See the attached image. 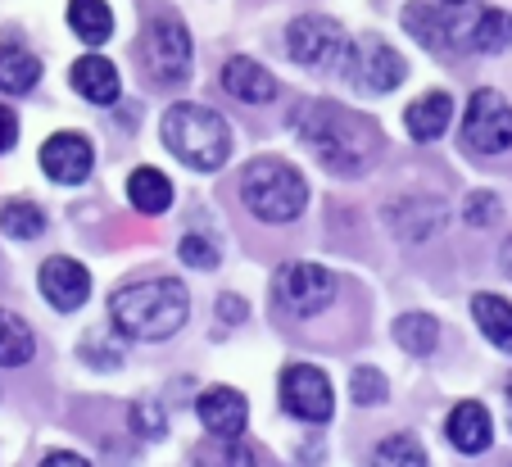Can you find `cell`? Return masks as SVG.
<instances>
[{"instance_id":"6da1fadb","label":"cell","mask_w":512,"mask_h":467,"mask_svg":"<svg viewBox=\"0 0 512 467\" xmlns=\"http://www.w3.org/2000/svg\"><path fill=\"white\" fill-rule=\"evenodd\" d=\"M290 123L300 127V137L309 141L313 155L340 177H358L381 150L377 127H372L368 118H358L336 105H322V100L300 105V114H290Z\"/></svg>"},{"instance_id":"ba28073f","label":"cell","mask_w":512,"mask_h":467,"mask_svg":"<svg viewBox=\"0 0 512 467\" xmlns=\"http://www.w3.org/2000/svg\"><path fill=\"white\" fill-rule=\"evenodd\" d=\"M286 50L295 55V64H304V69H340L345 64V32L336 28L331 19H322V14H304V19L290 23V37H286Z\"/></svg>"},{"instance_id":"3957f363","label":"cell","mask_w":512,"mask_h":467,"mask_svg":"<svg viewBox=\"0 0 512 467\" xmlns=\"http://www.w3.org/2000/svg\"><path fill=\"white\" fill-rule=\"evenodd\" d=\"M159 137L195 173H218L232 155V127L223 123V114L204 105H168Z\"/></svg>"},{"instance_id":"d6a6232c","label":"cell","mask_w":512,"mask_h":467,"mask_svg":"<svg viewBox=\"0 0 512 467\" xmlns=\"http://www.w3.org/2000/svg\"><path fill=\"white\" fill-rule=\"evenodd\" d=\"M218 318H227L236 327V322H245V300H236V295H223L218 300Z\"/></svg>"},{"instance_id":"836d02e7","label":"cell","mask_w":512,"mask_h":467,"mask_svg":"<svg viewBox=\"0 0 512 467\" xmlns=\"http://www.w3.org/2000/svg\"><path fill=\"white\" fill-rule=\"evenodd\" d=\"M46 463H78V467H87V463H82V454H64V449H55V454H46Z\"/></svg>"},{"instance_id":"f1b7e54d","label":"cell","mask_w":512,"mask_h":467,"mask_svg":"<svg viewBox=\"0 0 512 467\" xmlns=\"http://www.w3.org/2000/svg\"><path fill=\"white\" fill-rule=\"evenodd\" d=\"M182 263H191V268H204V273H209V268H218V250H213V241L209 236H182Z\"/></svg>"},{"instance_id":"83f0119b","label":"cell","mask_w":512,"mask_h":467,"mask_svg":"<svg viewBox=\"0 0 512 467\" xmlns=\"http://www.w3.org/2000/svg\"><path fill=\"white\" fill-rule=\"evenodd\" d=\"M349 390H354L358 404H386V377H381V368H354V377H349Z\"/></svg>"},{"instance_id":"4dcf8cb0","label":"cell","mask_w":512,"mask_h":467,"mask_svg":"<svg viewBox=\"0 0 512 467\" xmlns=\"http://www.w3.org/2000/svg\"><path fill=\"white\" fill-rule=\"evenodd\" d=\"M494 218H499V200H494L490 191L467 195V223H472V227H490Z\"/></svg>"},{"instance_id":"8d00e7d4","label":"cell","mask_w":512,"mask_h":467,"mask_svg":"<svg viewBox=\"0 0 512 467\" xmlns=\"http://www.w3.org/2000/svg\"><path fill=\"white\" fill-rule=\"evenodd\" d=\"M445 5H467V0H445Z\"/></svg>"},{"instance_id":"484cf974","label":"cell","mask_w":512,"mask_h":467,"mask_svg":"<svg viewBox=\"0 0 512 467\" xmlns=\"http://www.w3.org/2000/svg\"><path fill=\"white\" fill-rule=\"evenodd\" d=\"M404 23H408V28H413V37L422 41L426 50H440V46H449V23L440 19V14H435L431 5H408Z\"/></svg>"},{"instance_id":"e575fe53","label":"cell","mask_w":512,"mask_h":467,"mask_svg":"<svg viewBox=\"0 0 512 467\" xmlns=\"http://www.w3.org/2000/svg\"><path fill=\"white\" fill-rule=\"evenodd\" d=\"M499 263H503V273L512 277V236H508V241H503V254H499Z\"/></svg>"},{"instance_id":"7c38bea8","label":"cell","mask_w":512,"mask_h":467,"mask_svg":"<svg viewBox=\"0 0 512 467\" xmlns=\"http://www.w3.org/2000/svg\"><path fill=\"white\" fill-rule=\"evenodd\" d=\"M41 295L55 304L59 313H73L87 304L91 295V273L82 268L78 259H68V254H55V259L41 263Z\"/></svg>"},{"instance_id":"8fae6325","label":"cell","mask_w":512,"mask_h":467,"mask_svg":"<svg viewBox=\"0 0 512 467\" xmlns=\"http://www.w3.org/2000/svg\"><path fill=\"white\" fill-rule=\"evenodd\" d=\"M91 164H96V150L82 132H55V137L41 146V168H46L50 182L59 186H78L91 177Z\"/></svg>"},{"instance_id":"e0dca14e","label":"cell","mask_w":512,"mask_h":467,"mask_svg":"<svg viewBox=\"0 0 512 467\" xmlns=\"http://www.w3.org/2000/svg\"><path fill=\"white\" fill-rule=\"evenodd\" d=\"M118 87H123V82H118V69L105 55H87L73 64V91H78L87 105H114Z\"/></svg>"},{"instance_id":"7402d4cb","label":"cell","mask_w":512,"mask_h":467,"mask_svg":"<svg viewBox=\"0 0 512 467\" xmlns=\"http://www.w3.org/2000/svg\"><path fill=\"white\" fill-rule=\"evenodd\" d=\"M37 78H41L37 55H28L19 46H0V96H23V91L37 87Z\"/></svg>"},{"instance_id":"cb8c5ba5","label":"cell","mask_w":512,"mask_h":467,"mask_svg":"<svg viewBox=\"0 0 512 467\" xmlns=\"http://www.w3.org/2000/svg\"><path fill=\"white\" fill-rule=\"evenodd\" d=\"M395 341L404 345L413 359H426V354H435V345H440V322H435L431 313H404V318L395 322Z\"/></svg>"},{"instance_id":"ac0fdd59","label":"cell","mask_w":512,"mask_h":467,"mask_svg":"<svg viewBox=\"0 0 512 467\" xmlns=\"http://www.w3.org/2000/svg\"><path fill=\"white\" fill-rule=\"evenodd\" d=\"M449 118H454V100H449L445 91H426V96H417L413 105H408L404 127L413 141H435L449 127Z\"/></svg>"},{"instance_id":"44dd1931","label":"cell","mask_w":512,"mask_h":467,"mask_svg":"<svg viewBox=\"0 0 512 467\" xmlns=\"http://www.w3.org/2000/svg\"><path fill=\"white\" fill-rule=\"evenodd\" d=\"M68 28L87 46H100V41L114 37V10L105 0H68Z\"/></svg>"},{"instance_id":"4316f807","label":"cell","mask_w":512,"mask_h":467,"mask_svg":"<svg viewBox=\"0 0 512 467\" xmlns=\"http://www.w3.org/2000/svg\"><path fill=\"white\" fill-rule=\"evenodd\" d=\"M377 463H408V467H422L426 463V454H422V445L417 440H408V436H390V440H381L377 445Z\"/></svg>"},{"instance_id":"277c9868","label":"cell","mask_w":512,"mask_h":467,"mask_svg":"<svg viewBox=\"0 0 512 467\" xmlns=\"http://www.w3.org/2000/svg\"><path fill=\"white\" fill-rule=\"evenodd\" d=\"M241 200L254 218L263 223H290L300 218L304 205H309V186L286 159H254L241 173Z\"/></svg>"},{"instance_id":"30bf717a","label":"cell","mask_w":512,"mask_h":467,"mask_svg":"<svg viewBox=\"0 0 512 467\" xmlns=\"http://www.w3.org/2000/svg\"><path fill=\"white\" fill-rule=\"evenodd\" d=\"M281 409L304 422H327L331 413H336L327 372L313 368V363H290V368H281Z\"/></svg>"},{"instance_id":"4fadbf2b","label":"cell","mask_w":512,"mask_h":467,"mask_svg":"<svg viewBox=\"0 0 512 467\" xmlns=\"http://www.w3.org/2000/svg\"><path fill=\"white\" fill-rule=\"evenodd\" d=\"M195 409H200L204 431L218 440H236L245 431V422H250V404H245V395L232 386H209Z\"/></svg>"},{"instance_id":"1f68e13d","label":"cell","mask_w":512,"mask_h":467,"mask_svg":"<svg viewBox=\"0 0 512 467\" xmlns=\"http://www.w3.org/2000/svg\"><path fill=\"white\" fill-rule=\"evenodd\" d=\"M14 141H19V118H14L10 105H0V155L14 150Z\"/></svg>"},{"instance_id":"7a4b0ae2","label":"cell","mask_w":512,"mask_h":467,"mask_svg":"<svg viewBox=\"0 0 512 467\" xmlns=\"http://www.w3.org/2000/svg\"><path fill=\"white\" fill-rule=\"evenodd\" d=\"M186 313H191V295L177 277L123 286L109 300V322L127 341H168L173 331H182Z\"/></svg>"},{"instance_id":"5bb4252c","label":"cell","mask_w":512,"mask_h":467,"mask_svg":"<svg viewBox=\"0 0 512 467\" xmlns=\"http://www.w3.org/2000/svg\"><path fill=\"white\" fill-rule=\"evenodd\" d=\"M449 46L499 55V50L512 46V14L508 10H485L467 23H449Z\"/></svg>"},{"instance_id":"8992f818","label":"cell","mask_w":512,"mask_h":467,"mask_svg":"<svg viewBox=\"0 0 512 467\" xmlns=\"http://www.w3.org/2000/svg\"><path fill=\"white\" fill-rule=\"evenodd\" d=\"M272 295H277V304L286 313H295V318H318V313L336 300V282H331V273L318 268V263H286V268H277V277H272Z\"/></svg>"},{"instance_id":"2e32d148","label":"cell","mask_w":512,"mask_h":467,"mask_svg":"<svg viewBox=\"0 0 512 467\" xmlns=\"http://www.w3.org/2000/svg\"><path fill=\"white\" fill-rule=\"evenodd\" d=\"M223 91L236 100H245V105H268V100L277 96V78H272L263 64L236 55L223 64Z\"/></svg>"},{"instance_id":"52a82bcc","label":"cell","mask_w":512,"mask_h":467,"mask_svg":"<svg viewBox=\"0 0 512 467\" xmlns=\"http://www.w3.org/2000/svg\"><path fill=\"white\" fill-rule=\"evenodd\" d=\"M463 141L476 155H503L512 146V105L499 91H476L463 114Z\"/></svg>"},{"instance_id":"d590c367","label":"cell","mask_w":512,"mask_h":467,"mask_svg":"<svg viewBox=\"0 0 512 467\" xmlns=\"http://www.w3.org/2000/svg\"><path fill=\"white\" fill-rule=\"evenodd\" d=\"M503 399H508V422H512V381H508V395H503Z\"/></svg>"},{"instance_id":"9a60e30c","label":"cell","mask_w":512,"mask_h":467,"mask_svg":"<svg viewBox=\"0 0 512 467\" xmlns=\"http://www.w3.org/2000/svg\"><path fill=\"white\" fill-rule=\"evenodd\" d=\"M445 436H449V445H454L458 454H485V449H490V440H494L490 409H485V404H476V399L454 404V413H449V422H445Z\"/></svg>"},{"instance_id":"d4e9b609","label":"cell","mask_w":512,"mask_h":467,"mask_svg":"<svg viewBox=\"0 0 512 467\" xmlns=\"http://www.w3.org/2000/svg\"><path fill=\"white\" fill-rule=\"evenodd\" d=\"M0 232L14 236V241H32V236L46 232V214L28 200H10V205L0 209Z\"/></svg>"},{"instance_id":"9c48e42d","label":"cell","mask_w":512,"mask_h":467,"mask_svg":"<svg viewBox=\"0 0 512 467\" xmlns=\"http://www.w3.org/2000/svg\"><path fill=\"white\" fill-rule=\"evenodd\" d=\"M345 78L354 82L358 91H368V96H386V91H395L399 82H404V59H399V50H390L386 41L368 37L363 46L345 50Z\"/></svg>"},{"instance_id":"603a6c76","label":"cell","mask_w":512,"mask_h":467,"mask_svg":"<svg viewBox=\"0 0 512 467\" xmlns=\"http://www.w3.org/2000/svg\"><path fill=\"white\" fill-rule=\"evenodd\" d=\"M37 354V336L19 313L0 309V368H23V363Z\"/></svg>"},{"instance_id":"5b68a950","label":"cell","mask_w":512,"mask_h":467,"mask_svg":"<svg viewBox=\"0 0 512 467\" xmlns=\"http://www.w3.org/2000/svg\"><path fill=\"white\" fill-rule=\"evenodd\" d=\"M191 32L173 19H155L141 37V64L145 78L159 82V87H177V82L191 78Z\"/></svg>"},{"instance_id":"d6986e66","label":"cell","mask_w":512,"mask_h":467,"mask_svg":"<svg viewBox=\"0 0 512 467\" xmlns=\"http://www.w3.org/2000/svg\"><path fill=\"white\" fill-rule=\"evenodd\" d=\"M472 318H476L481 336L494 345V350L512 354V304L508 300H499V295H476Z\"/></svg>"},{"instance_id":"ffe728a7","label":"cell","mask_w":512,"mask_h":467,"mask_svg":"<svg viewBox=\"0 0 512 467\" xmlns=\"http://www.w3.org/2000/svg\"><path fill=\"white\" fill-rule=\"evenodd\" d=\"M127 200H132L136 214H164L173 205V182L159 168H136L127 177Z\"/></svg>"},{"instance_id":"f546056e","label":"cell","mask_w":512,"mask_h":467,"mask_svg":"<svg viewBox=\"0 0 512 467\" xmlns=\"http://www.w3.org/2000/svg\"><path fill=\"white\" fill-rule=\"evenodd\" d=\"M132 431L136 436H150V440H159L164 436V409L159 404H132Z\"/></svg>"}]
</instances>
